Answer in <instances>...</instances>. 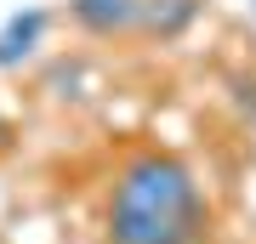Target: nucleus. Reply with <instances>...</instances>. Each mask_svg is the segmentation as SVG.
<instances>
[{
  "mask_svg": "<svg viewBox=\"0 0 256 244\" xmlns=\"http://www.w3.org/2000/svg\"><path fill=\"white\" fill-rule=\"evenodd\" d=\"M200 23V0H142V34L154 40H182Z\"/></svg>",
  "mask_w": 256,
  "mask_h": 244,
  "instance_id": "nucleus-4",
  "label": "nucleus"
},
{
  "mask_svg": "<svg viewBox=\"0 0 256 244\" xmlns=\"http://www.w3.org/2000/svg\"><path fill=\"white\" fill-rule=\"evenodd\" d=\"M46 28H52V11H46V6L12 11V17H6V28H0V68H23L28 57L40 51Z\"/></svg>",
  "mask_w": 256,
  "mask_h": 244,
  "instance_id": "nucleus-3",
  "label": "nucleus"
},
{
  "mask_svg": "<svg viewBox=\"0 0 256 244\" xmlns=\"http://www.w3.org/2000/svg\"><path fill=\"white\" fill-rule=\"evenodd\" d=\"M210 199L188 159L165 148H137L108 182L102 244H205Z\"/></svg>",
  "mask_w": 256,
  "mask_h": 244,
  "instance_id": "nucleus-1",
  "label": "nucleus"
},
{
  "mask_svg": "<svg viewBox=\"0 0 256 244\" xmlns=\"http://www.w3.org/2000/svg\"><path fill=\"white\" fill-rule=\"evenodd\" d=\"M68 17L92 40H114V34L142 28V0H68Z\"/></svg>",
  "mask_w": 256,
  "mask_h": 244,
  "instance_id": "nucleus-2",
  "label": "nucleus"
},
{
  "mask_svg": "<svg viewBox=\"0 0 256 244\" xmlns=\"http://www.w3.org/2000/svg\"><path fill=\"white\" fill-rule=\"evenodd\" d=\"M0 142H6V125H0Z\"/></svg>",
  "mask_w": 256,
  "mask_h": 244,
  "instance_id": "nucleus-5",
  "label": "nucleus"
}]
</instances>
